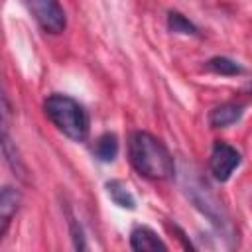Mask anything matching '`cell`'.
<instances>
[{
    "label": "cell",
    "mask_w": 252,
    "mask_h": 252,
    "mask_svg": "<svg viewBox=\"0 0 252 252\" xmlns=\"http://www.w3.org/2000/svg\"><path fill=\"white\" fill-rule=\"evenodd\" d=\"M185 193L191 199V203L220 230V232H228L232 234V224H230V217L226 213V209L222 207V203L219 201V197L213 193V189L199 177H189V173L185 175L183 181Z\"/></svg>",
    "instance_id": "3"
},
{
    "label": "cell",
    "mask_w": 252,
    "mask_h": 252,
    "mask_svg": "<svg viewBox=\"0 0 252 252\" xmlns=\"http://www.w3.org/2000/svg\"><path fill=\"white\" fill-rule=\"evenodd\" d=\"M128 154H130L132 167L148 179L163 181L173 177L175 173L171 152L159 138H156L150 132H144V130L132 132L128 142Z\"/></svg>",
    "instance_id": "1"
},
{
    "label": "cell",
    "mask_w": 252,
    "mask_h": 252,
    "mask_svg": "<svg viewBox=\"0 0 252 252\" xmlns=\"http://www.w3.org/2000/svg\"><path fill=\"white\" fill-rule=\"evenodd\" d=\"M167 28L169 32L173 33H181V35H199V28L189 20L185 18L181 12L177 10H171L167 14Z\"/></svg>",
    "instance_id": "13"
},
{
    "label": "cell",
    "mask_w": 252,
    "mask_h": 252,
    "mask_svg": "<svg viewBox=\"0 0 252 252\" xmlns=\"http://www.w3.org/2000/svg\"><path fill=\"white\" fill-rule=\"evenodd\" d=\"M104 187H106V193L114 205H118L120 209H128V211L136 209V199L122 179H110V181H106Z\"/></svg>",
    "instance_id": "10"
},
{
    "label": "cell",
    "mask_w": 252,
    "mask_h": 252,
    "mask_svg": "<svg viewBox=\"0 0 252 252\" xmlns=\"http://www.w3.org/2000/svg\"><path fill=\"white\" fill-rule=\"evenodd\" d=\"M45 116L53 126L73 142H85L91 132V118L87 108L69 94L53 93L43 102Z\"/></svg>",
    "instance_id": "2"
},
{
    "label": "cell",
    "mask_w": 252,
    "mask_h": 252,
    "mask_svg": "<svg viewBox=\"0 0 252 252\" xmlns=\"http://www.w3.org/2000/svg\"><path fill=\"white\" fill-rule=\"evenodd\" d=\"M240 163H242V156L234 146L226 142H215L209 158V169L217 181L220 183L228 181Z\"/></svg>",
    "instance_id": "5"
},
{
    "label": "cell",
    "mask_w": 252,
    "mask_h": 252,
    "mask_svg": "<svg viewBox=\"0 0 252 252\" xmlns=\"http://www.w3.org/2000/svg\"><path fill=\"white\" fill-rule=\"evenodd\" d=\"M118 150H120V144H118V138H116L114 132H104V134H100V136L96 138V142H94V148H93L94 156H96L100 161H104V163L114 161L116 156H118Z\"/></svg>",
    "instance_id": "11"
},
{
    "label": "cell",
    "mask_w": 252,
    "mask_h": 252,
    "mask_svg": "<svg viewBox=\"0 0 252 252\" xmlns=\"http://www.w3.org/2000/svg\"><path fill=\"white\" fill-rule=\"evenodd\" d=\"M22 203V195L16 187L6 185L0 193V236H6L10 220L14 219V215L18 213Z\"/></svg>",
    "instance_id": "8"
},
{
    "label": "cell",
    "mask_w": 252,
    "mask_h": 252,
    "mask_svg": "<svg viewBox=\"0 0 252 252\" xmlns=\"http://www.w3.org/2000/svg\"><path fill=\"white\" fill-rule=\"evenodd\" d=\"M67 217H69V228H71L73 246H75L77 250H87V242H85V234H83L81 224H79V222H77V219L71 215V211H67Z\"/></svg>",
    "instance_id": "14"
},
{
    "label": "cell",
    "mask_w": 252,
    "mask_h": 252,
    "mask_svg": "<svg viewBox=\"0 0 252 252\" xmlns=\"http://www.w3.org/2000/svg\"><path fill=\"white\" fill-rule=\"evenodd\" d=\"M130 248L136 252H156V250H167V244L158 236L156 230L138 224L130 232Z\"/></svg>",
    "instance_id": "6"
},
{
    "label": "cell",
    "mask_w": 252,
    "mask_h": 252,
    "mask_svg": "<svg viewBox=\"0 0 252 252\" xmlns=\"http://www.w3.org/2000/svg\"><path fill=\"white\" fill-rule=\"evenodd\" d=\"M244 114V104L236 102V100H228L222 102L219 106H215L209 112V126L211 128H226L236 124Z\"/></svg>",
    "instance_id": "7"
},
{
    "label": "cell",
    "mask_w": 252,
    "mask_h": 252,
    "mask_svg": "<svg viewBox=\"0 0 252 252\" xmlns=\"http://www.w3.org/2000/svg\"><path fill=\"white\" fill-rule=\"evenodd\" d=\"M8 128H10V126L2 124V152H4V158H6V163L10 165V169L14 171V175H18L20 179L26 181V179H28V177H26L28 169H26V165H24L20 154H18L16 144H12V138H10V134H8Z\"/></svg>",
    "instance_id": "9"
},
{
    "label": "cell",
    "mask_w": 252,
    "mask_h": 252,
    "mask_svg": "<svg viewBox=\"0 0 252 252\" xmlns=\"http://www.w3.org/2000/svg\"><path fill=\"white\" fill-rule=\"evenodd\" d=\"M205 69L215 73V75H222V77H236V75H242L244 73V67L230 59V57H224V55H217V57H211L207 63H205Z\"/></svg>",
    "instance_id": "12"
},
{
    "label": "cell",
    "mask_w": 252,
    "mask_h": 252,
    "mask_svg": "<svg viewBox=\"0 0 252 252\" xmlns=\"http://www.w3.org/2000/svg\"><path fill=\"white\" fill-rule=\"evenodd\" d=\"M26 6L43 32L53 35L65 32L67 16L59 0H26Z\"/></svg>",
    "instance_id": "4"
}]
</instances>
